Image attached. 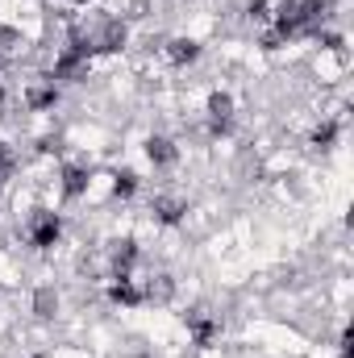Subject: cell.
<instances>
[{"mask_svg": "<svg viewBox=\"0 0 354 358\" xmlns=\"http://www.w3.org/2000/svg\"><path fill=\"white\" fill-rule=\"evenodd\" d=\"M84 187H88V171H80V167H67L63 171V192L67 196H80Z\"/></svg>", "mask_w": 354, "mask_h": 358, "instance_id": "obj_6", "label": "cell"}, {"mask_svg": "<svg viewBox=\"0 0 354 358\" xmlns=\"http://www.w3.org/2000/svg\"><path fill=\"white\" fill-rule=\"evenodd\" d=\"M50 308H59V300H55L50 292H38V313H42V317H50Z\"/></svg>", "mask_w": 354, "mask_h": 358, "instance_id": "obj_8", "label": "cell"}, {"mask_svg": "<svg viewBox=\"0 0 354 358\" xmlns=\"http://www.w3.org/2000/svg\"><path fill=\"white\" fill-rule=\"evenodd\" d=\"M146 155H150V163H176V146L167 138H150L146 142Z\"/></svg>", "mask_w": 354, "mask_h": 358, "instance_id": "obj_4", "label": "cell"}, {"mask_svg": "<svg viewBox=\"0 0 354 358\" xmlns=\"http://www.w3.org/2000/svg\"><path fill=\"white\" fill-rule=\"evenodd\" d=\"M167 55H171V63H192V59H196V55H200V46H196V42H192V38H176V42H171V50H167Z\"/></svg>", "mask_w": 354, "mask_h": 358, "instance_id": "obj_5", "label": "cell"}, {"mask_svg": "<svg viewBox=\"0 0 354 358\" xmlns=\"http://www.w3.org/2000/svg\"><path fill=\"white\" fill-rule=\"evenodd\" d=\"M8 171H13V155L4 150V142H0V183L8 179Z\"/></svg>", "mask_w": 354, "mask_h": 358, "instance_id": "obj_9", "label": "cell"}, {"mask_svg": "<svg viewBox=\"0 0 354 358\" xmlns=\"http://www.w3.org/2000/svg\"><path fill=\"white\" fill-rule=\"evenodd\" d=\"M134 187H138V183H134V176H129V171H125V176H117V183H113V192H117V196H129Z\"/></svg>", "mask_w": 354, "mask_h": 358, "instance_id": "obj_7", "label": "cell"}, {"mask_svg": "<svg viewBox=\"0 0 354 358\" xmlns=\"http://www.w3.org/2000/svg\"><path fill=\"white\" fill-rule=\"evenodd\" d=\"M59 229H63V221H59L55 213H38V217L29 221V242H34V246H55Z\"/></svg>", "mask_w": 354, "mask_h": 358, "instance_id": "obj_1", "label": "cell"}, {"mask_svg": "<svg viewBox=\"0 0 354 358\" xmlns=\"http://www.w3.org/2000/svg\"><path fill=\"white\" fill-rule=\"evenodd\" d=\"M183 213H187V204H183V200H171V196H159V200H155V217H159L163 225H176Z\"/></svg>", "mask_w": 354, "mask_h": 358, "instance_id": "obj_2", "label": "cell"}, {"mask_svg": "<svg viewBox=\"0 0 354 358\" xmlns=\"http://www.w3.org/2000/svg\"><path fill=\"white\" fill-rule=\"evenodd\" d=\"M187 325H192V334H196V342H200V346H208V342H213V334H217V325L204 317V308L187 313Z\"/></svg>", "mask_w": 354, "mask_h": 358, "instance_id": "obj_3", "label": "cell"}]
</instances>
